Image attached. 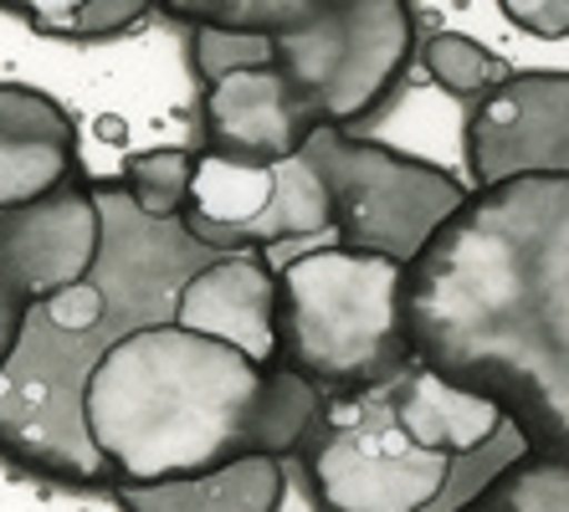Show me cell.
Wrapping results in <instances>:
<instances>
[{
    "mask_svg": "<svg viewBox=\"0 0 569 512\" xmlns=\"http://www.w3.org/2000/svg\"><path fill=\"white\" fill-rule=\"evenodd\" d=\"M416 359L569 456V174L482 184L406 267Z\"/></svg>",
    "mask_w": 569,
    "mask_h": 512,
    "instance_id": "cell-1",
    "label": "cell"
},
{
    "mask_svg": "<svg viewBox=\"0 0 569 512\" xmlns=\"http://www.w3.org/2000/svg\"><path fill=\"white\" fill-rule=\"evenodd\" d=\"M318 410L323 390L282 359L262 364L174 318L129 329L82 390V425L108 492L186 482L237 456L292 461Z\"/></svg>",
    "mask_w": 569,
    "mask_h": 512,
    "instance_id": "cell-2",
    "label": "cell"
},
{
    "mask_svg": "<svg viewBox=\"0 0 569 512\" xmlns=\"http://www.w3.org/2000/svg\"><path fill=\"white\" fill-rule=\"evenodd\" d=\"M533 451L498 400L416 359L380 390L329 394L292 461L313 512H462Z\"/></svg>",
    "mask_w": 569,
    "mask_h": 512,
    "instance_id": "cell-3",
    "label": "cell"
},
{
    "mask_svg": "<svg viewBox=\"0 0 569 512\" xmlns=\"http://www.w3.org/2000/svg\"><path fill=\"white\" fill-rule=\"evenodd\" d=\"M278 359L313 390H380L416 364L406 323V262L308 241L278 267Z\"/></svg>",
    "mask_w": 569,
    "mask_h": 512,
    "instance_id": "cell-4",
    "label": "cell"
},
{
    "mask_svg": "<svg viewBox=\"0 0 569 512\" xmlns=\"http://www.w3.org/2000/svg\"><path fill=\"white\" fill-rule=\"evenodd\" d=\"M303 159L329 190L333 241L411 267L467 205L472 184L451 170L349 129H318Z\"/></svg>",
    "mask_w": 569,
    "mask_h": 512,
    "instance_id": "cell-5",
    "label": "cell"
},
{
    "mask_svg": "<svg viewBox=\"0 0 569 512\" xmlns=\"http://www.w3.org/2000/svg\"><path fill=\"white\" fill-rule=\"evenodd\" d=\"M272 62L323 129L359 133L406 88L416 62L411 0H329L303 27L272 37Z\"/></svg>",
    "mask_w": 569,
    "mask_h": 512,
    "instance_id": "cell-6",
    "label": "cell"
},
{
    "mask_svg": "<svg viewBox=\"0 0 569 512\" xmlns=\"http://www.w3.org/2000/svg\"><path fill=\"white\" fill-rule=\"evenodd\" d=\"M180 231L211 251L308 247L333 231V205L303 154L257 170L200 149L196 190L180 215Z\"/></svg>",
    "mask_w": 569,
    "mask_h": 512,
    "instance_id": "cell-7",
    "label": "cell"
},
{
    "mask_svg": "<svg viewBox=\"0 0 569 512\" xmlns=\"http://www.w3.org/2000/svg\"><path fill=\"white\" fill-rule=\"evenodd\" d=\"M103 200L98 180L88 174L41 205L0 211V359L31 302L93 277L103 257Z\"/></svg>",
    "mask_w": 569,
    "mask_h": 512,
    "instance_id": "cell-8",
    "label": "cell"
},
{
    "mask_svg": "<svg viewBox=\"0 0 569 512\" xmlns=\"http://www.w3.org/2000/svg\"><path fill=\"white\" fill-rule=\"evenodd\" d=\"M462 154L472 190L518 174H569V72H513L467 113Z\"/></svg>",
    "mask_w": 569,
    "mask_h": 512,
    "instance_id": "cell-9",
    "label": "cell"
},
{
    "mask_svg": "<svg viewBox=\"0 0 569 512\" xmlns=\"http://www.w3.org/2000/svg\"><path fill=\"white\" fill-rule=\"evenodd\" d=\"M323 129L278 62L237 67L200 92V149L231 164H288Z\"/></svg>",
    "mask_w": 569,
    "mask_h": 512,
    "instance_id": "cell-10",
    "label": "cell"
},
{
    "mask_svg": "<svg viewBox=\"0 0 569 512\" xmlns=\"http://www.w3.org/2000/svg\"><path fill=\"white\" fill-rule=\"evenodd\" d=\"M174 323L237 343L241 354L278 364V262L272 251H221L180 282Z\"/></svg>",
    "mask_w": 569,
    "mask_h": 512,
    "instance_id": "cell-11",
    "label": "cell"
},
{
    "mask_svg": "<svg viewBox=\"0 0 569 512\" xmlns=\"http://www.w3.org/2000/svg\"><path fill=\"white\" fill-rule=\"evenodd\" d=\"M78 180V119L31 82H0V211L41 205Z\"/></svg>",
    "mask_w": 569,
    "mask_h": 512,
    "instance_id": "cell-12",
    "label": "cell"
},
{
    "mask_svg": "<svg viewBox=\"0 0 569 512\" xmlns=\"http://www.w3.org/2000/svg\"><path fill=\"white\" fill-rule=\"evenodd\" d=\"M119 512H282L288 502V461L282 456H237L216 472L186 482L119 486L108 492Z\"/></svg>",
    "mask_w": 569,
    "mask_h": 512,
    "instance_id": "cell-13",
    "label": "cell"
},
{
    "mask_svg": "<svg viewBox=\"0 0 569 512\" xmlns=\"http://www.w3.org/2000/svg\"><path fill=\"white\" fill-rule=\"evenodd\" d=\"M196 164H200V149L154 144V149H139V154L123 159L119 184L139 215L180 225V215L190 205V190H196Z\"/></svg>",
    "mask_w": 569,
    "mask_h": 512,
    "instance_id": "cell-14",
    "label": "cell"
},
{
    "mask_svg": "<svg viewBox=\"0 0 569 512\" xmlns=\"http://www.w3.org/2000/svg\"><path fill=\"white\" fill-rule=\"evenodd\" d=\"M329 0H154L180 27H221V31H257V37H282V31L303 27L308 16Z\"/></svg>",
    "mask_w": 569,
    "mask_h": 512,
    "instance_id": "cell-15",
    "label": "cell"
},
{
    "mask_svg": "<svg viewBox=\"0 0 569 512\" xmlns=\"http://www.w3.org/2000/svg\"><path fill=\"white\" fill-rule=\"evenodd\" d=\"M421 57H426V72H431V82H437L441 92L472 98V103H482L488 92H498L508 78H513L508 57H498L492 47L467 37V31H437V37L421 47Z\"/></svg>",
    "mask_w": 569,
    "mask_h": 512,
    "instance_id": "cell-16",
    "label": "cell"
},
{
    "mask_svg": "<svg viewBox=\"0 0 569 512\" xmlns=\"http://www.w3.org/2000/svg\"><path fill=\"white\" fill-rule=\"evenodd\" d=\"M462 512H569V456L533 451Z\"/></svg>",
    "mask_w": 569,
    "mask_h": 512,
    "instance_id": "cell-17",
    "label": "cell"
},
{
    "mask_svg": "<svg viewBox=\"0 0 569 512\" xmlns=\"http://www.w3.org/2000/svg\"><path fill=\"white\" fill-rule=\"evenodd\" d=\"M190 62H196L200 82L211 88L237 67H262L272 62V37L257 31H221V27H196L190 31Z\"/></svg>",
    "mask_w": 569,
    "mask_h": 512,
    "instance_id": "cell-18",
    "label": "cell"
},
{
    "mask_svg": "<svg viewBox=\"0 0 569 512\" xmlns=\"http://www.w3.org/2000/svg\"><path fill=\"white\" fill-rule=\"evenodd\" d=\"M154 11V0H88L72 21L52 31V41H72V47H98V41H113L123 31H133L144 16Z\"/></svg>",
    "mask_w": 569,
    "mask_h": 512,
    "instance_id": "cell-19",
    "label": "cell"
},
{
    "mask_svg": "<svg viewBox=\"0 0 569 512\" xmlns=\"http://www.w3.org/2000/svg\"><path fill=\"white\" fill-rule=\"evenodd\" d=\"M498 11H503L518 31H529V37H539V41L569 37V0H498Z\"/></svg>",
    "mask_w": 569,
    "mask_h": 512,
    "instance_id": "cell-20",
    "label": "cell"
},
{
    "mask_svg": "<svg viewBox=\"0 0 569 512\" xmlns=\"http://www.w3.org/2000/svg\"><path fill=\"white\" fill-rule=\"evenodd\" d=\"M82 6H88V0H0V11L21 16V21H27L37 37H47V41H52V31L62 27V21H72Z\"/></svg>",
    "mask_w": 569,
    "mask_h": 512,
    "instance_id": "cell-21",
    "label": "cell"
}]
</instances>
